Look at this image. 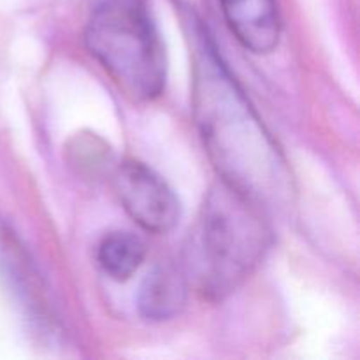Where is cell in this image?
<instances>
[{
    "mask_svg": "<svg viewBox=\"0 0 360 360\" xmlns=\"http://www.w3.org/2000/svg\"><path fill=\"white\" fill-rule=\"evenodd\" d=\"M234 37L255 55L271 53L280 42L276 0H218Z\"/></svg>",
    "mask_w": 360,
    "mask_h": 360,
    "instance_id": "5b68a950",
    "label": "cell"
},
{
    "mask_svg": "<svg viewBox=\"0 0 360 360\" xmlns=\"http://www.w3.org/2000/svg\"><path fill=\"white\" fill-rule=\"evenodd\" d=\"M271 245L266 211L220 179L200 206L181 269L202 297L221 301L252 276Z\"/></svg>",
    "mask_w": 360,
    "mask_h": 360,
    "instance_id": "7a4b0ae2",
    "label": "cell"
},
{
    "mask_svg": "<svg viewBox=\"0 0 360 360\" xmlns=\"http://www.w3.org/2000/svg\"><path fill=\"white\" fill-rule=\"evenodd\" d=\"M115 2H146V0H90L91 7L105 6V4H115Z\"/></svg>",
    "mask_w": 360,
    "mask_h": 360,
    "instance_id": "ba28073f",
    "label": "cell"
},
{
    "mask_svg": "<svg viewBox=\"0 0 360 360\" xmlns=\"http://www.w3.org/2000/svg\"><path fill=\"white\" fill-rule=\"evenodd\" d=\"M146 259V245L139 236L127 231L108 232L97 246L98 267L115 281H127Z\"/></svg>",
    "mask_w": 360,
    "mask_h": 360,
    "instance_id": "52a82bcc",
    "label": "cell"
},
{
    "mask_svg": "<svg viewBox=\"0 0 360 360\" xmlns=\"http://www.w3.org/2000/svg\"><path fill=\"white\" fill-rule=\"evenodd\" d=\"M192 56L193 118L221 181L269 211L294 202V178L280 146L221 58L207 27L181 9Z\"/></svg>",
    "mask_w": 360,
    "mask_h": 360,
    "instance_id": "6da1fadb",
    "label": "cell"
},
{
    "mask_svg": "<svg viewBox=\"0 0 360 360\" xmlns=\"http://www.w3.org/2000/svg\"><path fill=\"white\" fill-rule=\"evenodd\" d=\"M84 44L127 97L148 102L162 94L167 74L165 51L146 2L91 7Z\"/></svg>",
    "mask_w": 360,
    "mask_h": 360,
    "instance_id": "3957f363",
    "label": "cell"
},
{
    "mask_svg": "<svg viewBox=\"0 0 360 360\" xmlns=\"http://www.w3.org/2000/svg\"><path fill=\"white\" fill-rule=\"evenodd\" d=\"M112 188L127 214L146 232L167 234L181 218L174 190L143 162H122L112 172Z\"/></svg>",
    "mask_w": 360,
    "mask_h": 360,
    "instance_id": "277c9868",
    "label": "cell"
},
{
    "mask_svg": "<svg viewBox=\"0 0 360 360\" xmlns=\"http://www.w3.org/2000/svg\"><path fill=\"white\" fill-rule=\"evenodd\" d=\"M188 281L179 266L160 264L144 276L137 292V309L144 320L165 322L181 313L186 304Z\"/></svg>",
    "mask_w": 360,
    "mask_h": 360,
    "instance_id": "8992f818",
    "label": "cell"
}]
</instances>
